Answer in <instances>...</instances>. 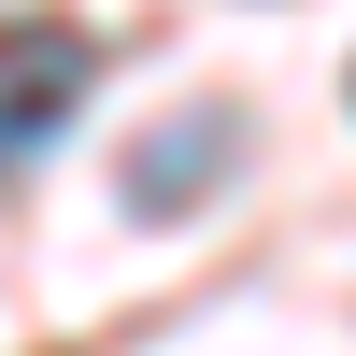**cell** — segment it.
<instances>
[{
  "mask_svg": "<svg viewBox=\"0 0 356 356\" xmlns=\"http://www.w3.org/2000/svg\"><path fill=\"white\" fill-rule=\"evenodd\" d=\"M86 72H100L86 29H57V15H15V29H0V171H29L57 129H72Z\"/></svg>",
  "mask_w": 356,
  "mask_h": 356,
  "instance_id": "1",
  "label": "cell"
},
{
  "mask_svg": "<svg viewBox=\"0 0 356 356\" xmlns=\"http://www.w3.org/2000/svg\"><path fill=\"white\" fill-rule=\"evenodd\" d=\"M214 157H228V129H214V114H171V143H157V157L129 171V186H143V200H186V186H200Z\"/></svg>",
  "mask_w": 356,
  "mask_h": 356,
  "instance_id": "2",
  "label": "cell"
}]
</instances>
